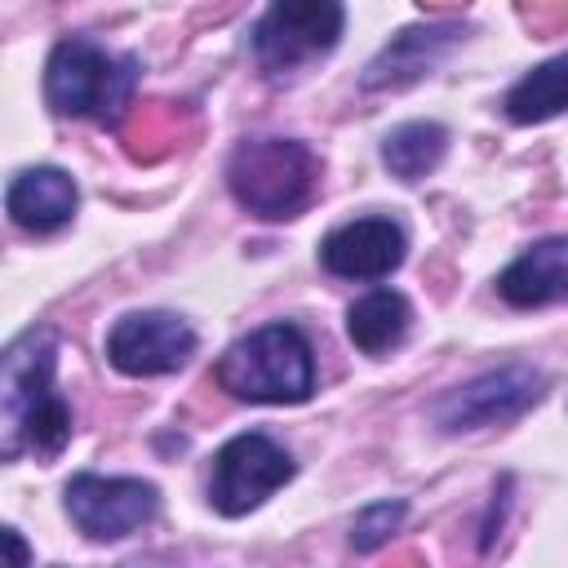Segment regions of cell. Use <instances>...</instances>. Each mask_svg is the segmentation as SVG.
I'll return each mask as SVG.
<instances>
[{"label": "cell", "instance_id": "obj_13", "mask_svg": "<svg viewBox=\"0 0 568 568\" xmlns=\"http://www.w3.org/2000/svg\"><path fill=\"white\" fill-rule=\"evenodd\" d=\"M408 320H413V311H408V302H404L399 293L373 288V293H364L359 302H351V311H346V333H351V342H355L364 355H386L390 346L404 342Z\"/></svg>", "mask_w": 568, "mask_h": 568}, {"label": "cell", "instance_id": "obj_1", "mask_svg": "<svg viewBox=\"0 0 568 568\" xmlns=\"http://www.w3.org/2000/svg\"><path fill=\"white\" fill-rule=\"evenodd\" d=\"M53 355H58V337L49 328H31L4 351V382H0L4 457L18 453L58 457L62 444L71 439V413L53 390Z\"/></svg>", "mask_w": 568, "mask_h": 568}, {"label": "cell", "instance_id": "obj_18", "mask_svg": "<svg viewBox=\"0 0 568 568\" xmlns=\"http://www.w3.org/2000/svg\"><path fill=\"white\" fill-rule=\"evenodd\" d=\"M4 550H9L4 568H27V546H22V537L13 528H4Z\"/></svg>", "mask_w": 568, "mask_h": 568}, {"label": "cell", "instance_id": "obj_12", "mask_svg": "<svg viewBox=\"0 0 568 568\" xmlns=\"http://www.w3.org/2000/svg\"><path fill=\"white\" fill-rule=\"evenodd\" d=\"M75 182L53 169V164H40V169H22L9 191H4V204H9V217L22 226V231H36V235H49L58 226L71 222L75 213Z\"/></svg>", "mask_w": 568, "mask_h": 568}, {"label": "cell", "instance_id": "obj_10", "mask_svg": "<svg viewBox=\"0 0 568 568\" xmlns=\"http://www.w3.org/2000/svg\"><path fill=\"white\" fill-rule=\"evenodd\" d=\"M320 262L342 280H382L404 262V231L390 217H355L324 235Z\"/></svg>", "mask_w": 568, "mask_h": 568}, {"label": "cell", "instance_id": "obj_2", "mask_svg": "<svg viewBox=\"0 0 568 568\" xmlns=\"http://www.w3.org/2000/svg\"><path fill=\"white\" fill-rule=\"evenodd\" d=\"M217 382L248 404H302L315 390V359L293 324H262L226 346Z\"/></svg>", "mask_w": 568, "mask_h": 568}, {"label": "cell", "instance_id": "obj_3", "mask_svg": "<svg viewBox=\"0 0 568 568\" xmlns=\"http://www.w3.org/2000/svg\"><path fill=\"white\" fill-rule=\"evenodd\" d=\"M138 84V58L111 53L84 36L62 40L44 67V98L58 115L120 120Z\"/></svg>", "mask_w": 568, "mask_h": 568}, {"label": "cell", "instance_id": "obj_9", "mask_svg": "<svg viewBox=\"0 0 568 568\" xmlns=\"http://www.w3.org/2000/svg\"><path fill=\"white\" fill-rule=\"evenodd\" d=\"M541 395V373L510 364L497 373L475 377L470 386L453 390L448 399H439L435 417L444 430H475V426H493V422H510L519 417L528 404H537Z\"/></svg>", "mask_w": 568, "mask_h": 568}, {"label": "cell", "instance_id": "obj_14", "mask_svg": "<svg viewBox=\"0 0 568 568\" xmlns=\"http://www.w3.org/2000/svg\"><path fill=\"white\" fill-rule=\"evenodd\" d=\"M568 111V53L532 67L510 93H506V115L515 124H541L550 115Z\"/></svg>", "mask_w": 568, "mask_h": 568}, {"label": "cell", "instance_id": "obj_11", "mask_svg": "<svg viewBox=\"0 0 568 568\" xmlns=\"http://www.w3.org/2000/svg\"><path fill=\"white\" fill-rule=\"evenodd\" d=\"M497 293L519 311L568 302V235H550V240H537L532 248H524L497 275Z\"/></svg>", "mask_w": 568, "mask_h": 568}, {"label": "cell", "instance_id": "obj_8", "mask_svg": "<svg viewBox=\"0 0 568 568\" xmlns=\"http://www.w3.org/2000/svg\"><path fill=\"white\" fill-rule=\"evenodd\" d=\"M195 355V333L182 315L169 311H133L120 315L106 333V359L124 377H160L178 373Z\"/></svg>", "mask_w": 568, "mask_h": 568}, {"label": "cell", "instance_id": "obj_6", "mask_svg": "<svg viewBox=\"0 0 568 568\" xmlns=\"http://www.w3.org/2000/svg\"><path fill=\"white\" fill-rule=\"evenodd\" d=\"M293 479V462L288 453L271 439V435H235L231 444L217 448L213 457V479H209V501L222 515H248L253 506H262L275 488H284Z\"/></svg>", "mask_w": 568, "mask_h": 568}, {"label": "cell", "instance_id": "obj_17", "mask_svg": "<svg viewBox=\"0 0 568 568\" xmlns=\"http://www.w3.org/2000/svg\"><path fill=\"white\" fill-rule=\"evenodd\" d=\"M399 519H404V501H377V506L359 510V519L351 524V541H355V550H373V546H382L386 532H390Z\"/></svg>", "mask_w": 568, "mask_h": 568}, {"label": "cell", "instance_id": "obj_7", "mask_svg": "<svg viewBox=\"0 0 568 568\" xmlns=\"http://www.w3.org/2000/svg\"><path fill=\"white\" fill-rule=\"evenodd\" d=\"M160 510V493L146 479H120V475H75L67 484V515L71 524L93 541H120L151 524Z\"/></svg>", "mask_w": 568, "mask_h": 568}, {"label": "cell", "instance_id": "obj_4", "mask_svg": "<svg viewBox=\"0 0 568 568\" xmlns=\"http://www.w3.org/2000/svg\"><path fill=\"white\" fill-rule=\"evenodd\" d=\"M231 195L262 217H293L306 209L315 191V160L293 138H257L240 142L226 169Z\"/></svg>", "mask_w": 568, "mask_h": 568}, {"label": "cell", "instance_id": "obj_5", "mask_svg": "<svg viewBox=\"0 0 568 568\" xmlns=\"http://www.w3.org/2000/svg\"><path fill=\"white\" fill-rule=\"evenodd\" d=\"M342 22H346V13L333 0H280L257 18L253 53H257L262 71H271V75L293 71V67L328 53L342 36Z\"/></svg>", "mask_w": 568, "mask_h": 568}, {"label": "cell", "instance_id": "obj_16", "mask_svg": "<svg viewBox=\"0 0 568 568\" xmlns=\"http://www.w3.org/2000/svg\"><path fill=\"white\" fill-rule=\"evenodd\" d=\"M444 146H448V133L430 120H413V124H399L386 142H382V160L395 178L404 182H417L426 178L439 160H444Z\"/></svg>", "mask_w": 568, "mask_h": 568}, {"label": "cell", "instance_id": "obj_15", "mask_svg": "<svg viewBox=\"0 0 568 568\" xmlns=\"http://www.w3.org/2000/svg\"><path fill=\"white\" fill-rule=\"evenodd\" d=\"M448 40H453V31H435V27H426V31H404V36H399L395 44H386L382 58L368 67L364 89H382V84H408V80H417V75L435 62V49L448 44Z\"/></svg>", "mask_w": 568, "mask_h": 568}]
</instances>
